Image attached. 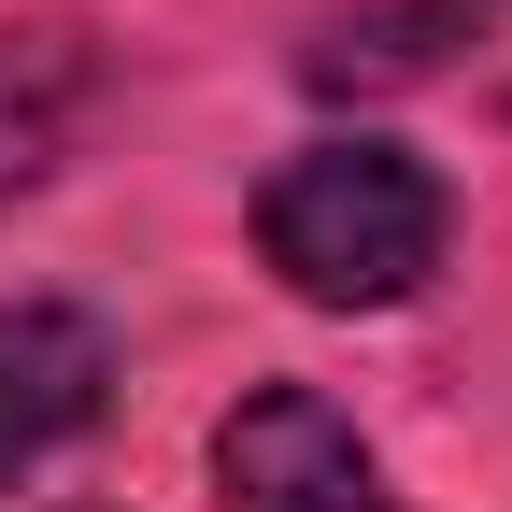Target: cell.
<instances>
[{
  "label": "cell",
  "mask_w": 512,
  "mask_h": 512,
  "mask_svg": "<svg viewBox=\"0 0 512 512\" xmlns=\"http://www.w3.org/2000/svg\"><path fill=\"white\" fill-rule=\"evenodd\" d=\"M441 242H456V200H441V171L413 143H299L256 185V256L328 313L413 299L441 271Z\"/></svg>",
  "instance_id": "1"
},
{
  "label": "cell",
  "mask_w": 512,
  "mask_h": 512,
  "mask_svg": "<svg viewBox=\"0 0 512 512\" xmlns=\"http://www.w3.org/2000/svg\"><path fill=\"white\" fill-rule=\"evenodd\" d=\"M214 484H228V512H370L384 498L370 441L313 399V384H256L214 427Z\"/></svg>",
  "instance_id": "2"
},
{
  "label": "cell",
  "mask_w": 512,
  "mask_h": 512,
  "mask_svg": "<svg viewBox=\"0 0 512 512\" xmlns=\"http://www.w3.org/2000/svg\"><path fill=\"white\" fill-rule=\"evenodd\" d=\"M100 384H114V328L72 299H0V484L43 470L57 441H72L100 413Z\"/></svg>",
  "instance_id": "3"
},
{
  "label": "cell",
  "mask_w": 512,
  "mask_h": 512,
  "mask_svg": "<svg viewBox=\"0 0 512 512\" xmlns=\"http://www.w3.org/2000/svg\"><path fill=\"white\" fill-rule=\"evenodd\" d=\"M86 100H100V57H86V29H57V15L0 29V200H29V185L72 157Z\"/></svg>",
  "instance_id": "4"
},
{
  "label": "cell",
  "mask_w": 512,
  "mask_h": 512,
  "mask_svg": "<svg viewBox=\"0 0 512 512\" xmlns=\"http://www.w3.org/2000/svg\"><path fill=\"white\" fill-rule=\"evenodd\" d=\"M370 512H384V498H370Z\"/></svg>",
  "instance_id": "5"
}]
</instances>
